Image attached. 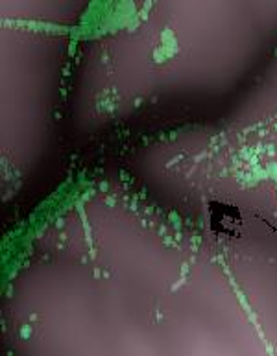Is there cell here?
I'll return each instance as SVG.
<instances>
[{
    "label": "cell",
    "mask_w": 277,
    "mask_h": 356,
    "mask_svg": "<svg viewBox=\"0 0 277 356\" xmlns=\"http://www.w3.org/2000/svg\"><path fill=\"white\" fill-rule=\"evenodd\" d=\"M242 225V216L239 209L225 203H211V229L220 236H235Z\"/></svg>",
    "instance_id": "1"
}]
</instances>
